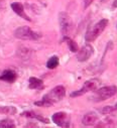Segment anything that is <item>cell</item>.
<instances>
[{
  "instance_id": "3",
  "label": "cell",
  "mask_w": 117,
  "mask_h": 128,
  "mask_svg": "<svg viewBox=\"0 0 117 128\" xmlns=\"http://www.w3.org/2000/svg\"><path fill=\"white\" fill-rule=\"evenodd\" d=\"M95 94L93 96V100L95 102H102L105 101L117 93V87L116 86H106V87H102L100 89H96L95 90Z\"/></svg>"
},
{
  "instance_id": "17",
  "label": "cell",
  "mask_w": 117,
  "mask_h": 128,
  "mask_svg": "<svg viewBox=\"0 0 117 128\" xmlns=\"http://www.w3.org/2000/svg\"><path fill=\"white\" fill-rule=\"evenodd\" d=\"M68 44H69V48H70V50H71L72 52H76L79 50V46H78L77 42H74L73 40L68 38Z\"/></svg>"
},
{
  "instance_id": "15",
  "label": "cell",
  "mask_w": 117,
  "mask_h": 128,
  "mask_svg": "<svg viewBox=\"0 0 117 128\" xmlns=\"http://www.w3.org/2000/svg\"><path fill=\"white\" fill-rule=\"evenodd\" d=\"M0 127L1 128H14L15 123L11 119H3L0 121Z\"/></svg>"
},
{
  "instance_id": "5",
  "label": "cell",
  "mask_w": 117,
  "mask_h": 128,
  "mask_svg": "<svg viewBox=\"0 0 117 128\" xmlns=\"http://www.w3.org/2000/svg\"><path fill=\"white\" fill-rule=\"evenodd\" d=\"M99 84H100V81L98 79H92V80H89L84 83L83 87L80 89V90H77L73 93H71V97L72 98H75V97H79V96H82L88 92H91V91H95L96 89H98L99 87Z\"/></svg>"
},
{
  "instance_id": "14",
  "label": "cell",
  "mask_w": 117,
  "mask_h": 128,
  "mask_svg": "<svg viewBox=\"0 0 117 128\" xmlns=\"http://www.w3.org/2000/svg\"><path fill=\"white\" fill-rule=\"evenodd\" d=\"M58 62H60V60H58V58L56 56H52L46 62V67L48 69H56L58 66Z\"/></svg>"
},
{
  "instance_id": "20",
  "label": "cell",
  "mask_w": 117,
  "mask_h": 128,
  "mask_svg": "<svg viewBox=\"0 0 117 128\" xmlns=\"http://www.w3.org/2000/svg\"><path fill=\"white\" fill-rule=\"evenodd\" d=\"M112 7H113V8H117V0H115V1L113 2V4H112Z\"/></svg>"
},
{
  "instance_id": "10",
  "label": "cell",
  "mask_w": 117,
  "mask_h": 128,
  "mask_svg": "<svg viewBox=\"0 0 117 128\" xmlns=\"http://www.w3.org/2000/svg\"><path fill=\"white\" fill-rule=\"evenodd\" d=\"M98 120V116L93 113V112H90V113H87L83 116L82 118V123L85 125V126H91V125H94L96 123V121Z\"/></svg>"
},
{
  "instance_id": "16",
  "label": "cell",
  "mask_w": 117,
  "mask_h": 128,
  "mask_svg": "<svg viewBox=\"0 0 117 128\" xmlns=\"http://www.w3.org/2000/svg\"><path fill=\"white\" fill-rule=\"evenodd\" d=\"M0 113L3 114H15L16 108L12 106H0Z\"/></svg>"
},
{
  "instance_id": "4",
  "label": "cell",
  "mask_w": 117,
  "mask_h": 128,
  "mask_svg": "<svg viewBox=\"0 0 117 128\" xmlns=\"http://www.w3.org/2000/svg\"><path fill=\"white\" fill-rule=\"evenodd\" d=\"M14 36L16 38L22 40H36L40 38V34L34 31L28 26H20L14 31Z\"/></svg>"
},
{
  "instance_id": "12",
  "label": "cell",
  "mask_w": 117,
  "mask_h": 128,
  "mask_svg": "<svg viewBox=\"0 0 117 128\" xmlns=\"http://www.w3.org/2000/svg\"><path fill=\"white\" fill-rule=\"evenodd\" d=\"M22 115L25 116V117H28V118L38 119V121H42V122H44V123H50V120H48V118H44V117H42V116H40V115H38V114H36L34 112H32V111L24 112V113H22Z\"/></svg>"
},
{
  "instance_id": "11",
  "label": "cell",
  "mask_w": 117,
  "mask_h": 128,
  "mask_svg": "<svg viewBox=\"0 0 117 128\" xmlns=\"http://www.w3.org/2000/svg\"><path fill=\"white\" fill-rule=\"evenodd\" d=\"M17 78V75L14 71L12 70H6L2 73V75L0 76V80L8 82V83H13Z\"/></svg>"
},
{
  "instance_id": "19",
  "label": "cell",
  "mask_w": 117,
  "mask_h": 128,
  "mask_svg": "<svg viewBox=\"0 0 117 128\" xmlns=\"http://www.w3.org/2000/svg\"><path fill=\"white\" fill-rule=\"evenodd\" d=\"M93 1L94 0H84V8H88L92 4Z\"/></svg>"
},
{
  "instance_id": "18",
  "label": "cell",
  "mask_w": 117,
  "mask_h": 128,
  "mask_svg": "<svg viewBox=\"0 0 117 128\" xmlns=\"http://www.w3.org/2000/svg\"><path fill=\"white\" fill-rule=\"evenodd\" d=\"M114 111H116L115 107H112V106H106V107H104V108L102 109V114L107 115V114H111V113L114 112Z\"/></svg>"
},
{
  "instance_id": "21",
  "label": "cell",
  "mask_w": 117,
  "mask_h": 128,
  "mask_svg": "<svg viewBox=\"0 0 117 128\" xmlns=\"http://www.w3.org/2000/svg\"><path fill=\"white\" fill-rule=\"evenodd\" d=\"M115 109L117 110V103H116V105H115Z\"/></svg>"
},
{
  "instance_id": "2",
  "label": "cell",
  "mask_w": 117,
  "mask_h": 128,
  "mask_svg": "<svg viewBox=\"0 0 117 128\" xmlns=\"http://www.w3.org/2000/svg\"><path fill=\"white\" fill-rule=\"evenodd\" d=\"M108 23H109L108 19H101L97 23H95L92 26H90L89 28H88L87 32H86V36H85L86 42H94L104 31V29L106 28Z\"/></svg>"
},
{
  "instance_id": "6",
  "label": "cell",
  "mask_w": 117,
  "mask_h": 128,
  "mask_svg": "<svg viewBox=\"0 0 117 128\" xmlns=\"http://www.w3.org/2000/svg\"><path fill=\"white\" fill-rule=\"evenodd\" d=\"M58 23L60 28L64 36H68L73 28V21L67 12H61L58 14Z\"/></svg>"
},
{
  "instance_id": "1",
  "label": "cell",
  "mask_w": 117,
  "mask_h": 128,
  "mask_svg": "<svg viewBox=\"0 0 117 128\" xmlns=\"http://www.w3.org/2000/svg\"><path fill=\"white\" fill-rule=\"evenodd\" d=\"M66 95V89L64 86H56L50 93L44 95L42 101H38L34 104L42 107H50L54 103L61 101Z\"/></svg>"
},
{
  "instance_id": "9",
  "label": "cell",
  "mask_w": 117,
  "mask_h": 128,
  "mask_svg": "<svg viewBox=\"0 0 117 128\" xmlns=\"http://www.w3.org/2000/svg\"><path fill=\"white\" fill-rule=\"evenodd\" d=\"M11 8H12V10H13L17 15H19L20 17H22V18L25 19V20L30 21V18H29V17L26 15V13L24 12V7H23V5H22L20 2H13V3H11Z\"/></svg>"
},
{
  "instance_id": "8",
  "label": "cell",
  "mask_w": 117,
  "mask_h": 128,
  "mask_svg": "<svg viewBox=\"0 0 117 128\" xmlns=\"http://www.w3.org/2000/svg\"><path fill=\"white\" fill-rule=\"evenodd\" d=\"M52 121L62 127H68L69 126V117L66 112H56L52 116Z\"/></svg>"
},
{
  "instance_id": "7",
  "label": "cell",
  "mask_w": 117,
  "mask_h": 128,
  "mask_svg": "<svg viewBox=\"0 0 117 128\" xmlns=\"http://www.w3.org/2000/svg\"><path fill=\"white\" fill-rule=\"evenodd\" d=\"M93 54H94V48L90 44H87L78 50L77 58L79 62H87Z\"/></svg>"
},
{
  "instance_id": "13",
  "label": "cell",
  "mask_w": 117,
  "mask_h": 128,
  "mask_svg": "<svg viewBox=\"0 0 117 128\" xmlns=\"http://www.w3.org/2000/svg\"><path fill=\"white\" fill-rule=\"evenodd\" d=\"M29 89H40L42 87L44 83L40 79L38 78H36V77H32V78H29Z\"/></svg>"
}]
</instances>
